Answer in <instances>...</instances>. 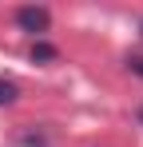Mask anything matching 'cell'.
<instances>
[{
  "label": "cell",
  "mask_w": 143,
  "mask_h": 147,
  "mask_svg": "<svg viewBox=\"0 0 143 147\" xmlns=\"http://www.w3.org/2000/svg\"><path fill=\"white\" fill-rule=\"evenodd\" d=\"M16 28L28 32V36H44L48 28H52V12H48L44 4H24L20 12H16Z\"/></svg>",
  "instance_id": "6da1fadb"
},
{
  "label": "cell",
  "mask_w": 143,
  "mask_h": 147,
  "mask_svg": "<svg viewBox=\"0 0 143 147\" xmlns=\"http://www.w3.org/2000/svg\"><path fill=\"white\" fill-rule=\"evenodd\" d=\"M139 32H143V24H139Z\"/></svg>",
  "instance_id": "8992f818"
},
{
  "label": "cell",
  "mask_w": 143,
  "mask_h": 147,
  "mask_svg": "<svg viewBox=\"0 0 143 147\" xmlns=\"http://www.w3.org/2000/svg\"><path fill=\"white\" fill-rule=\"evenodd\" d=\"M20 99V88L12 84V80H0V107H8V103H16Z\"/></svg>",
  "instance_id": "3957f363"
},
{
  "label": "cell",
  "mask_w": 143,
  "mask_h": 147,
  "mask_svg": "<svg viewBox=\"0 0 143 147\" xmlns=\"http://www.w3.org/2000/svg\"><path fill=\"white\" fill-rule=\"evenodd\" d=\"M127 68H131V72L143 80V56H131V60H127Z\"/></svg>",
  "instance_id": "277c9868"
},
{
  "label": "cell",
  "mask_w": 143,
  "mask_h": 147,
  "mask_svg": "<svg viewBox=\"0 0 143 147\" xmlns=\"http://www.w3.org/2000/svg\"><path fill=\"white\" fill-rule=\"evenodd\" d=\"M28 56H32V64H52V60H60V52L52 48V44H44V40H36Z\"/></svg>",
  "instance_id": "7a4b0ae2"
},
{
  "label": "cell",
  "mask_w": 143,
  "mask_h": 147,
  "mask_svg": "<svg viewBox=\"0 0 143 147\" xmlns=\"http://www.w3.org/2000/svg\"><path fill=\"white\" fill-rule=\"evenodd\" d=\"M135 115H139V123H143V107H139V111H135Z\"/></svg>",
  "instance_id": "5b68a950"
}]
</instances>
